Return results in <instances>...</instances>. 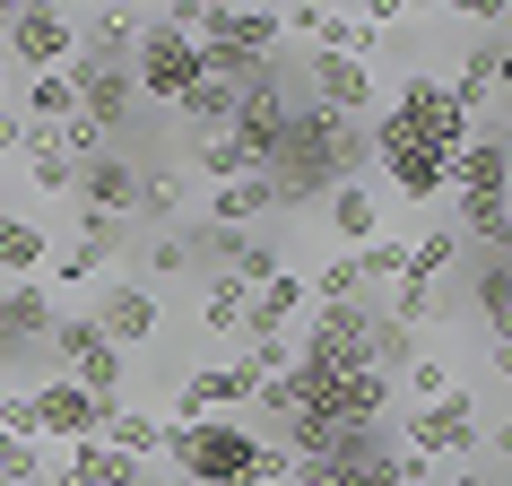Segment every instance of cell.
<instances>
[{
	"label": "cell",
	"mask_w": 512,
	"mask_h": 486,
	"mask_svg": "<svg viewBox=\"0 0 512 486\" xmlns=\"http://www.w3.org/2000/svg\"><path fill=\"white\" fill-rule=\"evenodd\" d=\"M365 165H374L365 122L322 113L313 96H296V122H287V139H278V157H270V191H278V209H304V200H330L339 183H356Z\"/></svg>",
	"instance_id": "1"
},
{
	"label": "cell",
	"mask_w": 512,
	"mask_h": 486,
	"mask_svg": "<svg viewBox=\"0 0 512 486\" xmlns=\"http://www.w3.org/2000/svg\"><path fill=\"white\" fill-rule=\"evenodd\" d=\"M261 452H270V434L243 426V417H200V426L165 417V460L191 486H261Z\"/></svg>",
	"instance_id": "2"
},
{
	"label": "cell",
	"mask_w": 512,
	"mask_h": 486,
	"mask_svg": "<svg viewBox=\"0 0 512 486\" xmlns=\"http://www.w3.org/2000/svg\"><path fill=\"white\" fill-rule=\"evenodd\" d=\"M183 9H191V0L148 9V27H139V53H131L139 105H183L191 87L209 79V70H200V44H191V27H183Z\"/></svg>",
	"instance_id": "3"
},
{
	"label": "cell",
	"mask_w": 512,
	"mask_h": 486,
	"mask_svg": "<svg viewBox=\"0 0 512 486\" xmlns=\"http://www.w3.org/2000/svg\"><path fill=\"white\" fill-rule=\"evenodd\" d=\"M374 322H382L374 296L313 304V313H304V339H296V365L313 382H339V374H356V365H374Z\"/></svg>",
	"instance_id": "4"
},
{
	"label": "cell",
	"mask_w": 512,
	"mask_h": 486,
	"mask_svg": "<svg viewBox=\"0 0 512 486\" xmlns=\"http://www.w3.org/2000/svg\"><path fill=\"white\" fill-rule=\"evenodd\" d=\"M382 113H400V131L417 139V148H434L443 165H452L460 148L478 139V122L460 113V96H452L443 79H434V70H408V79L391 87V96H382Z\"/></svg>",
	"instance_id": "5"
},
{
	"label": "cell",
	"mask_w": 512,
	"mask_h": 486,
	"mask_svg": "<svg viewBox=\"0 0 512 486\" xmlns=\"http://www.w3.org/2000/svg\"><path fill=\"white\" fill-rule=\"evenodd\" d=\"M287 122H296V87H287V70H261V79L243 87L235 96V148H243V165H252V174H270V157H278V139H287Z\"/></svg>",
	"instance_id": "6"
},
{
	"label": "cell",
	"mask_w": 512,
	"mask_h": 486,
	"mask_svg": "<svg viewBox=\"0 0 512 486\" xmlns=\"http://www.w3.org/2000/svg\"><path fill=\"white\" fill-rule=\"evenodd\" d=\"M44 348L61 356V374L79 382V391H96V400H122V374H131V356H122L105 330H96V313H61Z\"/></svg>",
	"instance_id": "7"
},
{
	"label": "cell",
	"mask_w": 512,
	"mask_h": 486,
	"mask_svg": "<svg viewBox=\"0 0 512 486\" xmlns=\"http://www.w3.org/2000/svg\"><path fill=\"white\" fill-rule=\"evenodd\" d=\"M0 44H9V70H27V79L70 70L79 61V9H9Z\"/></svg>",
	"instance_id": "8"
},
{
	"label": "cell",
	"mask_w": 512,
	"mask_h": 486,
	"mask_svg": "<svg viewBox=\"0 0 512 486\" xmlns=\"http://www.w3.org/2000/svg\"><path fill=\"white\" fill-rule=\"evenodd\" d=\"M400 443H408L417 460H469V452H478V400L452 382L443 400L400 408Z\"/></svg>",
	"instance_id": "9"
},
{
	"label": "cell",
	"mask_w": 512,
	"mask_h": 486,
	"mask_svg": "<svg viewBox=\"0 0 512 486\" xmlns=\"http://www.w3.org/2000/svg\"><path fill=\"white\" fill-rule=\"evenodd\" d=\"M365 139H374V165L391 174V191H400V200H417V209H434V200H443V157H434V148H417V139L400 131V113L374 105Z\"/></svg>",
	"instance_id": "10"
},
{
	"label": "cell",
	"mask_w": 512,
	"mask_h": 486,
	"mask_svg": "<svg viewBox=\"0 0 512 486\" xmlns=\"http://www.w3.org/2000/svg\"><path fill=\"white\" fill-rule=\"evenodd\" d=\"M261 400V374L243 365V356H226V365H191L183 382H174V426H200V417H235V408Z\"/></svg>",
	"instance_id": "11"
},
{
	"label": "cell",
	"mask_w": 512,
	"mask_h": 486,
	"mask_svg": "<svg viewBox=\"0 0 512 486\" xmlns=\"http://www.w3.org/2000/svg\"><path fill=\"white\" fill-rule=\"evenodd\" d=\"M70 87H79V122L96 139L113 131H131V113H139V79H131V61H70Z\"/></svg>",
	"instance_id": "12"
},
{
	"label": "cell",
	"mask_w": 512,
	"mask_h": 486,
	"mask_svg": "<svg viewBox=\"0 0 512 486\" xmlns=\"http://www.w3.org/2000/svg\"><path fill=\"white\" fill-rule=\"evenodd\" d=\"M443 200H452V209H486V200H512V139L478 131L452 165H443Z\"/></svg>",
	"instance_id": "13"
},
{
	"label": "cell",
	"mask_w": 512,
	"mask_h": 486,
	"mask_svg": "<svg viewBox=\"0 0 512 486\" xmlns=\"http://www.w3.org/2000/svg\"><path fill=\"white\" fill-rule=\"evenodd\" d=\"M304 96L322 113H348V122H374V61H356V53H304Z\"/></svg>",
	"instance_id": "14"
},
{
	"label": "cell",
	"mask_w": 512,
	"mask_h": 486,
	"mask_svg": "<svg viewBox=\"0 0 512 486\" xmlns=\"http://www.w3.org/2000/svg\"><path fill=\"white\" fill-rule=\"evenodd\" d=\"M96 330L131 356L139 339H157V330H165V296L148 287V278H105V287H96Z\"/></svg>",
	"instance_id": "15"
},
{
	"label": "cell",
	"mask_w": 512,
	"mask_h": 486,
	"mask_svg": "<svg viewBox=\"0 0 512 486\" xmlns=\"http://www.w3.org/2000/svg\"><path fill=\"white\" fill-rule=\"evenodd\" d=\"M113 243H122V226L79 209L70 243H53V261H44V287H53V296H61V287H96V278H105V261H113Z\"/></svg>",
	"instance_id": "16"
},
{
	"label": "cell",
	"mask_w": 512,
	"mask_h": 486,
	"mask_svg": "<svg viewBox=\"0 0 512 486\" xmlns=\"http://www.w3.org/2000/svg\"><path fill=\"white\" fill-rule=\"evenodd\" d=\"M35 434H53V443H96V434H105V400L79 391L70 374L35 382Z\"/></svg>",
	"instance_id": "17"
},
{
	"label": "cell",
	"mask_w": 512,
	"mask_h": 486,
	"mask_svg": "<svg viewBox=\"0 0 512 486\" xmlns=\"http://www.w3.org/2000/svg\"><path fill=\"white\" fill-rule=\"evenodd\" d=\"M139 183H148V174H139V165H122V157L105 148V157H87V165H79V191H70V209L113 217V226H122V217H139Z\"/></svg>",
	"instance_id": "18"
},
{
	"label": "cell",
	"mask_w": 512,
	"mask_h": 486,
	"mask_svg": "<svg viewBox=\"0 0 512 486\" xmlns=\"http://www.w3.org/2000/svg\"><path fill=\"white\" fill-rule=\"evenodd\" d=\"M304 313H313L304 270H278L270 287H252V296H243V339H287V322H304Z\"/></svg>",
	"instance_id": "19"
},
{
	"label": "cell",
	"mask_w": 512,
	"mask_h": 486,
	"mask_svg": "<svg viewBox=\"0 0 512 486\" xmlns=\"http://www.w3.org/2000/svg\"><path fill=\"white\" fill-rule=\"evenodd\" d=\"M44 486H148V460L113 452V443H70V460Z\"/></svg>",
	"instance_id": "20"
},
{
	"label": "cell",
	"mask_w": 512,
	"mask_h": 486,
	"mask_svg": "<svg viewBox=\"0 0 512 486\" xmlns=\"http://www.w3.org/2000/svg\"><path fill=\"white\" fill-rule=\"evenodd\" d=\"M278 209V191H270V174H243V183H217L209 191V226L217 235H261V217Z\"/></svg>",
	"instance_id": "21"
},
{
	"label": "cell",
	"mask_w": 512,
	"mask_h": 486,
	"mask_svg": "<svg viewBox=\"0 0 512 486\" xmlns=\"http://www.w3.org/2000/svg\"><path fill=\"white\" fill-rule=\"evenodd\" d=\"M44 261H53V235H44L35 217H0V287L44 278Z\"/></svg>",
	"instance_id": "22"
},
{
	"label": "cell",
	"mask_w": 512,
	"mask_h": 486,
	"mask_svg": "<svg viewBox=\"0 0 512 486\" xmlns=\"http://www.w3.org/2000/svg\"><path fill=\"white\" fill-rule=\"evenodd\" d=\"M322 217H330V235L348 243V252H365V243L382 235V200H374L365 183H339V191L322 200Z\"/></svg>",
	"instance_id": "23"
},
{
	"label": "cell",
	"mask_w": 512,
	"mask_h": 486,
	"mask_svg": "<svg viewBox=\"0 0 512 486\" xmlns=\"http://www.w3.org/2000/svg\"><path fill=\"white\" fill-rule=\"evenodd\" d=\"M96 443L148 460V452H165V417H157V408H131V400H105V434H96Z\"/></svg>",
	"instance_id": "24"
},
{
	"label": "cell",
	"mask_w": 512,
	"mask_h": 486,
	"mask_svg": "<svg viewBox=\"0 0 512 486\" xmlns=\"http://www.w3.org/2000/svg\"><path fill=\"white\" fill-rule=\"evenodd\" d=\"M18 165H27V183H35V191H53V200H70V191H79V165L61 157V139H53V131H27Z\"/></svg>",
	"instance_id": "25"
},
{
	"label": "cell",
	"mask_w": 512,
	"mask_h": 486,
	"mask_svg": "<svg viewBox=\"0 0 512 486\" xmlns=\"http://www.w3.org/2000/svg\"><path fill=\"white\" fill-rule=\"evenodd\" d=\"M278 270H287V252H278L270 235H235V243H226V270H217V278H235L243 296H252V287H270Z\"/></svg>",
	"instance_id": "26"
},
{
	"label": "cell",
	"mask_w": 512,
	"mask_h": 486,
	"mask_svg": "<svg viewBox=\"0 0 512 486\" xmlns=\"http://www.w3.org/2000/svg\"><path fill=\"white\" fill-rule=\"evenodd\" d=\"M61 122H79V87H70V70L27 79V131H61Z\"/></svg>",
	"instance_id": "27"
},
{
	"label": "cell",
	"mask_w": 512,
	"mask_h": 486,
	"mask_svg": "<svg viewBox=\"0 0 512 486\" xmlns=\"http://www.w3.org/2000/svg\"><path fill=\"white\" fill-rule=\"evenodd\" d=\"M235 96H243V87H226V79H200V87H191V96H183L174 113H183V122H191L200 139H226V131H235Z\"/></svg>",
	"instance_id": "28"
},
{
	"label": "cell",
	"mask_w": 512,
	"mask_h": 486,
	"mask_svg": "<svg viewBox=\"0 0 512 486\" xmlns=\"http://www.w3.org/2000/svg\"><path fill=\"white\" fill-rule=\"evenodd\" d=\"M452 270H460V226H426V235L408 243V278L417 287H443Z\"/></svg>",
	"instance_id": "29"
},
{
	"label": "cell",
	"mask_w": 512,
	"mask_h": 486,
	"mask_svg": "<svg viewBox=\"0 0 512 486\" xmlns=\"http://www.w3.org/2000/svg\"><path fill=\"white\" fill-rule=\"evenodd\" d=\"M443 87H452V96H460V113L478 122V113L495 105V44H469V53H460V70H452Z\"/></svg>",
	"instance_id": "30"
},
{
	"label": "cell",
	"mask_w": 512,
	"mask_h": 486,
	"mask_svg": "<svg viewBox=\"0 0 512 486\" xmlns=\"http://www.w3.org/2000/svg\"><path fill=\"white\" fill-rule=\"evenodd\" d=\"M469 304H478L486 330H504L512 322V261H478V270H469Z\"/></svg>",
	"instance_id": "31"
},
{
	"label": "cell",
	"mask_w": 512,
	"mask_h": 486,
	"mask_svg": "<svg viewBox=\"0 0 512 486\" xmlns=\"http://www.w3.org/2000/svg\"><path fill=\"white\" fill-rule=\"evenodd\" d=\"M200 330H209V339H243V287H235V278H209V296H200Z\"/></svg>",
	"instance_id": "32"
},
{
	"label": "cell",
	"mask_w": 512,
	"mask_h": 486,
	"mask_svg": "<svg viewBox=\"0 0 512 486\" xmlns=\"http://www.w3.org/2000/svg\"><path fill=\"white\" fill-rule=\"evenodd\" d=\"M400 391H408L417 408L443 400V391H452V356H443V348H417V356H408V374H400Z\"/></svg>",
	"instance_id": "33"
},
{
	"label": "cell",
	"mask_w": 512,
	"mask_h": 486,
	"mask_svg": "<svg viewBox=\"0 0 512 486\" xmlns=\"http://www.w3.org/2000/svg\"><path fill=\"white\" fill-rule=\"evenodd\" d=\"M356 270H365L374 296H382V287H400V278H408V243H400V235H374L365 252H356Z\"/></svg>",
	"instance_id": "34"
},
{
	"label": "cell",
	"mask_w": 512,
	"mask_h": 486,
	"mask_svg": "<svg viewBox=\"0 0 512 486\" xmlns=\"http://www.w3.org/2000/svg\"><path fill=\"white\" fill-rule=\"evenodd\" d=\"M460 226L486 243V261H512V200H486V209H460Z\"/></svg>",
	"instance_id": "35"
},
{
	"label": "cell",
	"mask_w": 512,
	"mask_h": 486,
	"mask_svg": "<svg viewBox=\"0 0 512 486\" xmlns=\"http://www.w3.org/2000/svg\"><path fill=\"white\" fill-rule=\"evenodd\" d=\"M191 261H200V252H191L183 235H157V243H148V287H157V296H165L174 278H191Z\"/></svg>",
	"instance_id": "36"
},
{
	"label": "cell",
	"mask_w": 512,
	"mask_h": 486,
	"mask_svg": "<svg viewBox=\"0 0 512 486\" xmlns=\"http://www.w3.org/2000/svg\"><path fill=\"white\" fill-rule=\"evenodd\" d=\"M200 174H209V191H217V183H243L252 165H243V148H235V139H200Z\"/></svg>",
	"instance_id": "37"
},
{
	"label": "cell",
	"mask_w": 512,
	"mask_h": 486,
	"mask_svg": "<svg viewBox=\"0 0 512 486\" xmlns=\"http://www.w3.org/2000/svg\"><path fill=\"white\" fill-rule=\"evenodd\" d=\"M174 209H183V174L165 165V174H148V183H139V217H174Z\"/></svg>",
	"instance_id": "38"
},
{
	"label": "cell",
	"mask_w": 512,
	"mask_h": 486,
	"mask_svg": "<svg viewBox=\"0 0 512 486\" xmlns=\"http://www.w3.org/2000/svg\"><path fill=\"white\" fill-rule=\"evenodd\" d=\"M0 434H18V443H44V434H35V391H0Z\"/></svg>",
	"instance_id": "39"
},
{
	"label": "cell",
	"mask_w": 512,
	"mask_h": 486,
	"mask_svg": "<svg viewBox=\"0 0 512 486\" xmlns=\"http://www.w3.org/2000/svg\"><path fill=\"white\" fill-rule=\"evenodd\" d=\"M0 486H35V443L0 434Z\"/></svg>",
	"instance_id": "40"
},
{
	"label": "cell",
	"mask_w": 512,
	"mask_h": 486,
	"mask_svg": "<svg viewBox=\"0 0 512 486\" xmlns=\"http://www.w3.org/2000/svg\"><path fill=\"white\" fill-rule=\"evenodd\" d=\"M18 148H27V113L0 105V157H18Z\"/></svg>",
	"instance_id": "41"
},
{
	"label": "cell",
	"mask_w": 512,
	"mask_h": 486,
	"mask_svg": "<svg viewBox=\"0 0 512 486\" xmlns=\"http://www.w3.org/2000/svg\"><path fill=\"white\" fill-rule=\"evenodd\" d=\"M486 365H495V374L512 382V339H504V330H495V348H486Z\"/></svg>",
	"instance_id": "42"
},
{
	"label": "cell",
	"mask_w": 512,
	"mask_h": 486,
	"mask_svg": "<svg viewBox=\"0 0 512 486\" xmlns=\"http://www.w3.org/2000/svg\"><path fill=\"white\" fill-rule=\"evenodd\" d=\"M495 96H512V44H495Z\"/></svg>",
	"instance_id": "43"
},
{
	"label": "cell",
	"mask_w": 512,
	"mask_h": 486,
	"mask_svg": "<svg viewBox=\"0 0 512 486\" xmlns=\"http://www.w3.org/2000/svg\"><path fill=\"white\" fill-rule=\"evenodd\" d=\"M443 486H512V478H469V469H460V478H443Z\"/></svg>",
	"instance_id": "44"
},
{
	"label": "cell",
	"mask_w": 512,
	"mask_h": 486,
	"mask_svg": "<svg viewBox=\"0 0 512 486\" xmlns=\"http://www.w3.org/2000/svg\"><path fill=\"white\" fill-rule=\"evenodd\" d=\"M495 452H504V469H512V426H504V434H495Z\"/></svg>",
	"instance_id": "45"
},
{
	"label": "cell",
	"mask_w": 512,
	"mask_h": 486,
	"mask_svg": "<svg viewBox=\"0 0 512 486\" xmlns=\"http://www.w3.org/2000/svg\"><path fill=\"white\" fill-rule=\"evenodd\" d=\"M0 87H9V44H0Z\"/></svg>",
	"instance_id": "46"
},
{
	"label": "cell",
	"mask_w": 512,
	"mask_h": 486,
	"mask_svg": "<svg viewBox=\"0 0 512 486\" xmlns=\"http://www.w3.org/2000/svg\"><path fill=\"white\" fill-rule=\"evenodd\" d=\"M157 486H191V478H183V469H174V478H157Z\"/></svg>",
	"instance_id": "47"
},
{
	"label": "cell",
	"mask_w": 512,
	"mask_h": 486,
	"mask_svg": "<svg viewBox=\"0 0 512 486\" xmlns=\"http://www.w3.org/2000/svg\"><path fill=\"white\" fill-rule=\"evenodd\" d=\"M504 339H512V322H504Z\"/></svg>",
	"instance_id": "48"
}]
</instances>
